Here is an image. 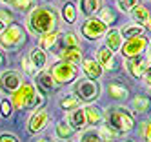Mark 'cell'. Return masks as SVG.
Returning <instances> with one entry per match:
<instances>
[{
	"label": "cell",
	"instance_id": "21",
	"mask_svg": "<svg viewBox=\"0 0 151 142\" xmlns=\"http://www.w3.org/2000/svg\"><path fill=\"white\" fill-rule=\"evenodd\" d=\"M58 42H60L58 49H64V48H80V38L75 35V33H71V31L58 35Z\"/></svg>",
	"mask_w": 151,
	"mask_h": 142
},
{
	"label": "cell",
	"instance_id": "23",
	"mask_svg": "<svg viewBox=\"0 0 151 142\" xmlns=\"http://www.w3.org/2000/svg\"><path fill=\"white\" fill-rule=\"evenodd\" d=\"M55 80L51 79V75L47 71H40L38 76H37V87L40 91H51L53 87H55Z\"/></svg>",
	"mask_w": 151,
	"mask_h": 142
},
{
	"label": "cell",
	"instance_id": "41",
	"mask_svg": "<svg viewBox=\"0 0 151 142\" xmlns=\"http://www.w3.org/2000/svg\"><path fill=\"white\" fill-rule=\"evenodd\" d=\"M4 64H6V57H4V53L0 51V68H4Z\"/></svg>",
	"mask_w": 151,
	"mask_h": 142
},
{
	"label": "cell",
	"instance_id": "29",
	"mask_svg": "<svg viewBox=\"0 0 151 142\" xmlns=\"http://www.w3.org/2000/svg\"><path fill=\"white\" fill-rule=\"evenodd\" d=\"M62 18L66 22H69V24H73L77 20V9H75V6L71 2H66L62 6Z\"/></svg>",
	"mask_w": 151,
	"mask_h": 142
},
{
	"label": "cell",
	"instance_id": "10",
	"mask_svg": "<svg viewBox=\"0 0 151 142\" xmlns=\"http://www.w3.org/2000/svg\"><path fill=\"white\" fill-rule=\"evenodd\" d=\"M49 122V113L46 111V109H37V111L31 115L29 122H27V131L31 135L38 133V131H42Z\"/></svg>",
	"mask_w": 151,
	"mask_h": 142
},
{
	"label": "cell",
	"instance_id": "40",
	"mask_svg": "<svg viewBox=\"0 0 151 142\" xmlns=\"http://www.w3.org/2000/svg\"><path fill=\"white\" fill-rule=\"evenodd\" d=\"M144 82H146V86L147 87H151V66H147V68H146V71H144Z\"/></svg>",
	"mask_w": 151,
	"mask_h": 142
},
{
	"label": "cell",
	"instance_id": "1",
	"mask_svg": "<svg viewBox=\"0 0 151 142\" xmlns=\"http://www.w3.org/2000/svg\"><path fill=\"white\" fill-rule=\"evenodd\" d=\"M26 26L31 35L53 33L58 26V15L51 7H35L26 18Z\"/></svg>",
	"mask_w": 151,
	"mask_h": 142
},
{
	"label": "cell",
	"instance_id": "15",
	"mask_svg": "<svg viewBox=\"0 0 151 142\" xmlns=\"http://www.w3.org/2000/svg\"><path fill=\"white\" fill-rule=\"evenodd\" d=\"M82 71L88 75V79L96 80V79H100V75H102L104 69L99 66V62H96L95 58H86V60H82Z\"/></svg>",
	"mask_w": 151,
	"mask_h": 142
},
{
	"label": "cell",
	"instance_id": "14",
	"mask_svg": "<svg viewBox=\"0 0 151 142\" xmlns=\"http://www.w3.org/2000/svg\"><path fill=\"white\" fill-rule=\"evenodd\" d=\"M80 15L86 18H93L99 11L102 9L100 0H80Z\"/></svg>",
	"mask_w": 151,
	"mask_h": 142
},
{
	"label": "cell",
	"instance_id": "27",
	"mask_svg": "<svg viewBox=\"0 0 151 142\" xmlns=\"http://www.w3.org/2000/svg\"><path fill=\"white\" fill-rule=\"evenodd\" d=\"M55 133H57V137H58V138L66 140V138H69V137L73 135V128L69 126L68 120H62V122H58V124H57Z\"/></svg>",
	"mask_w": 151,
	"mask_h": 142
},
{
	"label": "cell",
	"instance_id": "12",
	"mask_svg": "<svg viewBox=\"0 0 151 142\" xmlns=\"http://www.w3.org/2000/svg\"><path fill=\"white\" fill-rule=\"evenodd\" d=\"M68 122L73 128V131L84 129L86 126H88V122H86V115H84V107H77V109H73V111H69Z\"/></svg>",
	"mask_w": 151,
	"mask_h": 142
},
{
	"label": "cell",
	"instance_id": "36",
	"mask_svg": "<svg viewBox=\"0 0 151 142\" xmlns=\"http://www.w3.org/2000/svg\"><path fill=\"white\" fill-rule=\"evenodd\" d=\"M80 142H102L99 133H96L95 129H89V131H86V133L80 137Z\"/></svg>",
	"mask_w": 151,
	"mask_h": 142
},
{
	"label": "cell",
	"instance_id": "5",
	"mask_svg": "<svg viewBox=\"0 0 151 142\" xmlns=\"http://www.w3.org/2000/svg\"><path fill=\"white\" fill-rule=\"evenodd\" d=\"M73 95L78 98V102L91 104L95 102L100 95V86L96 80L91 79H80L73 84Z\"/></svg>",
	"mask_w": 151,
	"mask_h": 142
},
{
	"label": "cell",
	"instance_id": "25",
	"mask_svg": "<svg viewBox=\"0 0 151 142\" xmlns=\"http://www.w3.org/2000/svg\"><path fill=\"white\" fill-rule=\"evenodd\" d=\"M99 137H100V140L102 142H115V140H118V137H120V133L118 131H115L111 126H107V124H104L99 131Z\"/></svg>",
	"mask_w": 151,
	"mask_h": 142
},
{
	"label": "cell",
	"instance_id": "6",
	"mask_svg": "<svg viewBox=\"0 0 151 142\" xmlns=\"http://www.w3.org/2000/svg\"><path fill=\"white\" fill-rule=\"evenodd\" d=\"M51 79L55 80V84H69L77 79L78 75V68L75 64H69V62H57L55 66L51 68L49 71Z\"/></svg>",
	"mask_w": 151,
	"mask_h": 142
},
{
	"label": "cell",
	"instance_id": "33",
	"mask_svg": "<svg viewBox=\"0 0 151 142\" xmlns=\"http://www.w3.org/2000/svg\"><path fill=\"white\" fill-rule=\"evenodd\" d=\"M135 6H138V0H116V7L124 13H129Z\"/></svg>",
	"mask_w": 151,
	"mask_h": 142
},
{
	"label": "cell",
	"instance_id": "46",
	"mask_svg": "<svg viewBox=\"0 0 151 142\" xmlns=\"http://www.w3.org/2000/svg\"><path fill=\"white\" fill-rule=\"evenodd\" d=\"M124 142H133V140H124Z\"/></svg>",
	"mask_w": 151,
	"mask_h": 142
},
{
	"label": "cell",
	"instance_id": "20",
	"mask_svg": "<svg viewBox=\"0 0 151 142\" xmlns=\"http://www.w3.org/2000/svg\"><path fill=\"white\" fill-rule=\"evenodd\" d=\"M129 13H131V17H133V22H135V24H138V26L146 24L147 18L151 17V15H149V9H147L146 6H142V4L135 6L131 11H129Z\"/></svg>",
	"mask_w": 151,
	"mask_h": 142
},
{
	"label": "cell",
	"instance_id": "8",
	"mask_svg": "<svg viewBox=\"0 0 151 142\" xmlns=\"http://www.w3.org/2000/svg\"><path fill=\"white\" fill-rule=\"evenodd\" d=\"M107 33V26L104 22H100L99 18H88L82 24V35L88 40H99L100 37H104Z\"/></svg>",
	"mask_w": 151,
	"mask_h": 142
},
{
	"label": "cell",
	"instance_id": "37",
	"mask_svg": "<svg viewBox=\"0 0 151 142\" xmlns=\"http://www.w3.org/2000/svg\"><path fill=\"white\" fill-rule=\"evenodd\" d=\"M140 133H142V137L146 138V142H151V120H147V122L142 124V128H140Z\"/></svg>",
	"mask_w": 151,
	"mask_h": 142
},
{
	"label": "cell",
	"instance_id": "49",
	"mask_svg": "<svg viewBox=\"0 0 151 142\" xmlns=\"http://www.w3.org/2000/svg\"><path fill=\"white\" fill-rule=\"evenodd\" d=\"M46 2H49V0H46Z\"/></svg>",
	"mask_w": 151,
	"mask_h": 142
},
{
	"label": "cell",
	"instance_id": "32",
	"mask_svg": "<svg viewBox=\"0 0 151 142\" xmlns=\"http://www.w3.org/2000/svg\"><path fill=\"white\" fill-rule=\"evenodd\" d=\"M99 13H100V22H104V24L107 26V24H115V22H116V15H115V11L113 9H109V7H107V9H100L99 11Z\"/></svg>",
	"mask_w": 151,
	"mask_h": 142
},
{
	"label": "cell",
	"instance_id": "3",
	"mask_svg": "<svg viewBox=\"0 0 151 142\" xmlns=\"http://www.w3.org/2000/svg\"><path fill=\"white\" fill-rule=\"evenodd\" d=\"M106 124L111 126L118 133H127V131L133 129L135 120H133V115L126 107L115 106V107H109L106 111Z\"/></svg>",
	"mask_w": 151,
	"mask_h": 142
},
{
	"label": "cell",
	"instance_id": "35",
	"mask_svg": "<svg viewBox=\"0 0 151 142\" xmlns=\"http://www.w3.org/2000/svg\"><path fill=\"white\" fill-rule=\"evenodd\" d=\"M0 22L6 26V24H13L15 22V13L11 9H0Z\"/></svg>",
	"mask_w": 151,
	"mask_h": 142
},
{
	"label": "cell",
	"instance_id": "44",
	"mask_svg": "<svg viewBox=\"0 0 151 142\" xmlns=\"http://www.w3.org/2000/svg\"><path fill=\"white\" fill-rule=\"evenodd\" d=\"M4 27H6V26L2 24V22H0V33H2V31H4Z\"/></svg>",
	"mask_w": 151,
	"mask_h": 142
},
{
	"label": "cell",
	"instance_id": "30",
	"mask_svg": "<svg viewBox=\"0 0 151 142\" xmlns=\"http://www.w3.org/2000/svg\"><path fill=\"white\" fill-rule=\"evenodd\" d=\"M60 107L66 109V111H73V109L80 107V102H78V98L75 95H68V97H64L60 100Z\"/></svg>",
	"mask_w": 151,
	"mask_h": 142
},
{
	"label": "cell",
	"instance_id": "19",
	"mask_svg": "<svg viewBox=\"0 0 151 142\" xmlns=\"http://www.w3.org/2000/svg\"><path fill=\"white\" fill-rule=\"evenodd\" d=\"M96 62H99V66L104 69H111L113 68V64H115V60H113V51H109L107 48H100L99 51H96Z\"/></svg>",
	"mask_w": 151,
	"mask_h": 142
},
{
	"label": "cell",
	"instance_id": "26",
	"mask_svg": "<svg viewBox=\"0 0 151 142\" xmlns=\"http://www.w3.org/2000/svg\"><path fill=\"white\" fill-rule=\"evenodd\" d=\"M57 40H58V33H57V31H53V33H46V35H42V38H40L38 48H40L42 51H49V49L57 44Z\"/></svg>",
	"mask_w": 151,
	"mask_h": 142
},
{
	"label": "cell",
	"instance_id": "4",
	"mask_svg": "<svg viewBox=\"0 0 151 142\" xmlns=\"http://www.w3.org/2000/svg\"><path fill=\"white\" fill-rule=\"evenodd\" d=\"M24 42H26V31L18 24L7 26V27H4L2 33H0V48L6 49V51L18 49Z\"/></svg>",
	"mask_w": 151,
	"mask_h": 142
},
{
	"label": "cell",
	"instance_id": "7",
	"mask_svg": "<svg viewBox=\"0 0 151 142\" xmlns=\"http://www.w3.org/2000/svg\"><path fill=\"white\" fill-rule=\"evenodd\" d=\"M147 46H149V40L144 35H138V37H133V38H127L124 42V46L120 48V53L126 58H133V57L142 55Z\"/></svg>",
	"mask_w": 151,
	"mask_h": 142
},
{
	"label": "cell",
	"instance_id": "18",
	"mask_svg": "<svg viewBox=\"0 0 151 142\" xmlns=\"http://www.w3.org/2000/svg\"><path fill=\"white\" fill-rule=\"evenodd\" d=\"M29 60L33 64V68L37 71H42L46 68V62H47V57H46V51H42L40 48H33L29 53Z\"/></svg>",
	"mask_w": 151,
	"mask_h": 142
},
{
	"label": "cell",
	"instance_id": "39",
	"mask_svg": "<svg viewBox=\"0 0 151 142\" xmlns=\"http://www.w3.org/2000/svg\"><path fill=\"white\" fill-rule=\"evenodd\" d=\"M0 142H20V140L13 133H2L0 135Z\"/></svg>",
	"mask_w": 151,
	"mask_h": 142
},
{
	"label": "cell",
	"instance_id": "17",
	"mask_svg": "<svg viewBox=\"0 0 151 142\" xmlns=\"http://www.w3.org/2000/svg\"><path fill=\"white\" fill-rule=\"evenodd\" d=\"M109 51H118L122 48V35H120V29H107L106 33V46Z\"/></svg>",
	"mask_w": 151,
	"mask_h": 142
},
{
	"label": "cell",
	"instance_id": "11",
	"mask_svg": "<svg viewBox=\"0 0 151 142\" xmlns=\"http://www.w3.org/2000/svg\"><path fill=\"white\" fill-rule=\"evenodd\" d=\"M126 68H127L129 75H131L133 79H140V76L144 75L146 68H147V60L142 57V55H138V57L127 58V62H126Z\"/></svg>",
	"mask_w": 151,
	"mask_h": 142
},
{
	"label": "cell",
	"instance_id": "34",
	"mask_svg": "<svg viewBox=\"0 0 151 142\" xmlns=\"http://www.w3.org/2000/svg\"><path fill=\"white\" fill-rule=\"evenodd\" d=\"M11 113H13V104H11V100L4 98V100L0 102V115L4 118H7V117H11Z\"/></svg>",
	"mask_w": 151,
	"mask_h": 142
},
{
	"label": "cell",
	"instance_id": "13",
	"mask_svg": "<svg viewBox=\"0 0 151 142\" xmlns=\"http://www.w3.org/2000/svg\"><path fill=\"white\" fill-rule=\"evenodd\" d=\"M57 55L60 57L62 62H69L75 66L82 60V49L80 48H64V49H58Z\"/></svg>",
	"mask_w": 151,
	"mask_h": 142
},
{
	"label": "cell",
	"instance_id": "28",
	"mask_svg": "<svg viewBox=\"0 0 151 142\" xmlns=\"http://www.w3.org/2000/svg\"><path fill=\"white\" fill-rule=\"evenodd\" d=\"M142 31H144V27L142 26H138V24H129V26H126L122 31H120V35H122V38H133V37H138V35H142Z\"/></svg>",
	"mask_w": 151,
	"mask_h": 142
},
{
	"label": "cell",
	"instance_id": "42",
	"mask_svg": "<svg viewBox=\"0 0 151 142\" xmlns=\"http://www.w3.org/2000/svg\"><path fill=\"white\" fill-rule=\"evenodd\" d=\"M146 29H147V31H151V17H149V18H147V22H146Z\"/></svg>",
	"mask_w": 151,
	"mask_h": 142
},
{
	"label": "cell",
	"instance_id": "16",
	"mask_svg": "<svg viewBox=\"0 0 151 142\" xmlns=\"http://www.w3.org/2000/svg\"><path fill=\"white\" fill-rule=\"evenodd\" d=\"M84 115H86V122H88L89 126H96V124H100L102 120H104L102 109L93 106V104H88V106L84 107Z\"/></svg>",
	"mask_w": 151,
	"mask_h": 142
},
{
	"label": "cell",
	"instance_id": "31",
	"mask_svg": "<svg viewBox=\"0 0 151 142\" xmlns=\"http://www.w3.org/2000/svg\"><path fill=\"white\" fill-rule=\"evenodd\" d=\"M13 6V9H18V11H29V9H35L37 7V0H11L9 2Z\"/></svg>",
	"mask_w": 151,
	"mask_h": 142
},
{
	"label": "cell",
	"instance_id": "43",
	"mask_svg": "<svg viewBox=\"0 0 151 142\" xmlns=\"http://www.w3.org/2000/svg\"><path fill=\"white\" fill-rule=\"evenodd\" d=\"M37 142H53V140H49V138H38Z\"/></svg>",
	"mask_w": 151,
	"mask_h": 142
},
{
	"label": "cell",
	"instance_id": "47",
	"mask_svg": "<svg viewBox=\"0 0 151 142\" xmlns=\"http://www.w3.org/2000/svg\"><path fill=\"white\" fill-rule=\"evenodd\" d=\"M149 95H151V87H149Z\"/></svg>",
	"mask_w": 151,
	"mask_h": 142
},
{
	"label": "cell",
	"instance_id": "45",
	"mask_svg": "<svg viewBox=\"0 0 151 142\" xmlns=\"http://www.w3.org/2000/svg\"><path fill=\"white\" fill-rule=\"evenodd\" d=\"M2 2H4V4H7V2H11V0H2Z\"/></svg>",
	"mask_w": 151,
	"mask_h": 142
},
{
	"label": "cell",
	"instance_id": "9",
	"mask_svg": "<svg viewBox=\"0 0 151 142\" xmlns=\"http://www.w3.org/2000/svg\"><path fill=\"white\" fill-rule=\"evenodd\" d=\"M22 84H24V80L17 71H4L2 76H0V87L7 95H13Z\"/></svg>",
	"mask_w": 151,
	"mask_h": 142
},
{
	"label": "cell",
	"instance_id": "48",
	"mask_svg": "<svg viewBox=\"0 0 151 142\" xmlns=\"http://www.w3.org/2000/svg\"><path fill=\"white\" fill-rule=\"evenodd\" d=\"M64 142H69V140H64Z\"/></svg>",
	"mask_w": 151,
	"mask_h": 142
},
{
	"label": "cell",
	"instance_id": "24",
	"mask_svg": "<svg viewBox=\"0 0 151 142\" xmlns=\"http://www.w3.org/2000/svg\"><path fill=\"white\" fill-rule=\"evenodd\" d=\"M107 93H109V97L115 98V100H122V98L127 97V87L118 84V82H111L107 86Z\"/></svg>",
	"mask_w": 151,
	"mask_h": 142
},
{
	"label": "cell",
	"instance_id": "22",
	"mask_svg": "<svg viewBox=\"0 0 151 142\" xmlns=\"http://www.w3.org/2000/svg\"><path fill=\"white\" fill-rule=\"evenodd\" d=\"M149 106H151L149 97H144V95H137L131 100V107H133V111L137 115L138 113H147L149 111Z\"/></svg>",
	"mask_w": 151,
	"mask_h": 142
},
{
	"label": "cell",
	"instance_id": "2",
	"mask_svg": "<svg viewBox=\"0 0 151 142\" xmlns=\"http://www.w3.org/2000/svg\"><path fill=\"white\" fill-rule=\"evenodd\" d=\"M42 102H44V97H42L40 89L29 82H24L11 95V104L18 109H33Z\"/></svg>",
	"mask_w": 151,
	"mask_h": 142
},
{
	"label": "cell",
	"instance_id": "38",
	"mask_svg": "<svg viewBox=\"0 0 151 142\" xmlns=\"http://www.w3.org/2000/svg\"><path fill=\"white\" fill-rule=\"evenodd\" d=\"M22 68H24V71H26V73H29V75L37 73V69L33 68V64H31L29 57H24V58H22Z\"/></svg>",
	"mask_w": 151,
	"mask_h": 142
}]
</instances>
